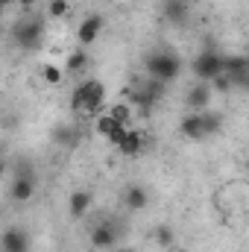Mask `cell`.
Masks as SVG:
<instances>
[{"instance_id":"obj_6","label":"cell","mask_w":249,"mask_h":252,"mask_svg":"<svg viewBox=\"0 0 249 252\" xmlns=\"http://www.w3.org/2000/svg\"><path fill=\"white\" fill-rule=\"evenodd\" d=\"M126 103H129L132 109H138V112L147 118V115L156 109V103H158V100H156V97H153V94L141 85V79H138L135 85H129V91H126Z\"/></svg>"},{"instance_id":"obj_31","label":"cell","mask_w":249,"mask_h":252,"mask_svg":"<svg viewBox=\"0 0 249 252\" xmlns=\"http://www.w3.org/2000/svg\"><path fill=\"white\" fill-rule=\"evenodd\" d=\"M3 35H6V30H3V24H0V38H3Z\"/></svg>"},{"instance_id":"obj_9","label":"cell","mask_w":249,"mask_h":252,"mask_svg":"<svg viewBox=\"0 0 249 252\" xmlns=\"http://www.w3.org/2000/svg\"><path fill=\"white\" fill-rule=\"evenodd\" d=\"M208 103H211V85L196 79V82L190 85V91H187L185 106L190 112H202V109H208Z\"/></svg>"},{"instance_id":"obj_27","label":"cell","mask_w":249,"mask_h":252,"mask_svg":"<svg viewBox=\"0 0 249 252\" xmlns=\"http://www.w3.org/2000/svg\"><path fill=\"white\" fill-rule=\"evenodd\" d=\"M126 129H129V126L118 124V126H115V129H112V132H109V135H106V141H109V147H115V150H118V144H121V141H124Z\"/></svg>"},{"instance_id":"obj_2","label":"cell","mask_w":249,"mask_h":252,"mask_svg":"<svg viewBox=\"0 0 249 252\" xmlns=\"http://www.w3.org/2000/svg\"><path fill=\"white\" fill-rule=\"evenodd\" d=\"M44 30H47V21H44L41 15H24V18L15 21V27H12V41H15V47L32 53V50L41 47Z\"/></svg>"},{"instance_id":"obj_8","label":"cell","mask_w":249,"mask_h":252,"mask_svg":"<svg viewBox=\"0 0 249 252\" xmlns=\"http://www.w3.org/2000/svg\"><path fill=\"white\" fill-rule=\"evenodd\" d=\"M103 27H106V18H103V15H88V18L79 24V30H76L79 44H82V47H85V44H94V41L100 38Z\"/></svg>"},{"instance_id":"obj_16","label":"cell","mask_w":249,"mask_h":252,"mask_svg":"<svg viewBox=\"0 0 249 252\" xmlns=\"http://www.w3.org/2000/svg\"><path fill=\"white\" fill-rule=\"evenodd\" d=\"M124 202L129 211H141V208H147V202H150V196H147V190L138 188V185H132V188H126L124 193Z\"/></svg>"},{"instance_id":"obj_1","label":"cell","mask_w":249,"mask_h":252,"mask_svg":"<svg viewBox=\"0 0 249 252\" xmlns=\"http://www.w3.org/2000/svg\"><path fill=\"white\" fill-rule=\"evenodd\" d=\"M103 103H106V88H103L100 79H82V82L73 88V94H70V109H73V112L94 115V118H97L100 112H106Z\"/></svg>"},{"instance_id":"obj_12","label":"cell","mask_w":249,"mask_h":252,"mask_svg":"<svg viewBox=\"0 0 249 252\" xmlns=\"http://www.w3.org/2000/svg\"><path fill=\"white\" fill-rule=\"evenodd\" d=\"M179 132H182L185 138H190V141H202V138H208V132H205V124H202V115H199V112H193V115L182 118Z\"/></svg>"},{"instance_id":"obj_33","label":"cell","mask_w":249,"mask_h":252,"mask_svg":"<svg viewBox=\"0 0 249 252\" xmlns=\"http://www.w3.org/2000/svg\"><path fill=\"white\" fill-rule=\"evenodd\" d=\"M176 252H190V250H176Z\"/></svg>"},{"instance_id":"obj_19","label":"cell","mask_w":249,"mask_h":252,"mask_svg":"<svg viewBox=\"0 0 249 252\" xmlns=\"http://www.w3.org/2000/svg\"><path fill=\"white\" fill-rule=\"evenodd\" d=\"M199 115H202V124H205V132H208V135H217V132L223 129V118H220L217 112H211V109H202Z\"/></svg>"},{"instance_id":"obj_23","label":"cell","mask_w":249,"mask_h":252,"mask_svg":"<svg viewBox=\"0 0 249 252\" xmlns=\"http://www.w3.org/2000/svg\"><path fill=\"white\" fill-rule=\"evenodd\" d=\"M41 76H44L47 85H62V67H56V64H44Z\"/></svg>"},{"instance_id":"obj_22","label":"cell","mask_w":249,"mask_h":252,"mask_svg":"<svg viewBox=\"0 0 249 252\" xmlns=\"http://www.w3.org/2000/svg\"><path fill=\"white\" fill-rule=\"evenodd\" d=\"M238 70H249L247 56H223V73H238Z\"/></svg>"},{"instance_id":"obj_5","label":"cell","mask_w":249,"mask_h":252,"mask_svg":"<svg viewBox=\"0 0 249 252\" xmlns=\"http://www.w3.org/2000/svg\"><path fill=\"white\" fill-rule=\"evenodd\" d=\"M91 247L100 250V252L118 247V226H115V220H103V223L94 226V232H91Z\"/></svg>"},{"instance_id":"obj_13","label":"cell","mask_w":249,"mask_h":252,"mask_svg":"<svg viewBox=\"0 0 249 252\" xmlns=\"http://www.w3.org/2000/svg\"><path fill=\"white\" fill-rule=\"evenodd\" d=\"M91 202H94V196L88 193V190H73L70 196H67V211H70V217H85L88 214V208H91Z\"/></svg>"},{"instance_id":"obj_11","label":"cell","mask_w":249,"mask_h":252,"mask_svg":"<svg viewBox=\"0 0 249 252\" xmlns=\"http://www.w3.org/2000/svg\"><path fill=\"white\" fill-rule=\"evenodd\" d=\"M118 153L121 156H126V158H135V156H141L144 153V135L138 132V129H126V135H124V141L118 144Z\"/></svg>"},{"instance_id":"obj_20","label":"cell","mask_w":249,"mask_h":252,"mask_svg":"<svg viewBox=\"0 0 249 252\" xmlns=\"http://www.w3.org/2000/svg\"><path fill=\"white\" fill-rule=\"evenodd\" d=\"M115 126H118V121H115L109 112H100V115L94 118V132H97V135H103V138H106Z\"/></svg>"},{"instance_id":"obj_7","label":"cell","mask_w":249,"mask_h":252,"mask_svg":"<svg viewBox=\"0 0 249 252\" xmlns=\"http://www.w3.org/2000/svg\"><path fill=\"white\" fill-rule=\"evenodd\" d=\"M0 252H30V235L18 226H9L0 235Z\"/></svg>"},{"instance_id":"obj_3","label":"cell","mask_w":249,"mask_h":252,"mask_svg":"<svg viewBox=\"0 0 249 252\" xmlns=\"http://www.w3.org/2000/svg\"><path fill=\"white\" fill-rule=\"evenodd\" d=\"M144 70L150 79H158V82H173L179 73H182V62L173 56V53H150L144 59Z\"/></svg>"},{"instance_id":"obj_18","label":"cell","mask_w":249,"mask_h":252,"mask_svg":"<svg viewBox=\"0 0 249 252\" xmlns=\"http://www.w3.org/2000/svg\"><path fill=\"white\" fill-rule=\"evenodd\" d=\"M106 112H109V115H112L118 124L132 126V106H129L126 100H124V103H115V106H112V109H106Z\"/></svg>"},{"instance_id":"obj_29","label":"cell","mask_w":249,"mask_h":252,"mask_svg":"<svg viewBox=\"0 0 249 252\" xmlns=\"http://www.w3.org/2000/svg\"><path fill=\"white\" fill-rule=\"evenodd\" d=\"M3 173H6V161H3V156H0V179H3Z\"/></svg>"},{"instance_id":"obj_28","label":"cell","mask_w":249,"mask_h":252,"mask_svg":"<svg viewBox=\"0 0 249 252\" xmlns=\"http://www.w3.org/2000/svg\"><path fill=\"white\" fill-rule=\"evenodd\" d=\"M15 3H18V6H21V9H32V6H35V3H38V0H15Z\"/></svg>"},{"instance_id":"obj_10","label":"cell","mask_w":249,"mask_h":252,"mask_svg":"<svg viewBox=\"0 0 249 252\" xmlns=\"http://www.w3.org/2000/svg\"><path fill=\"white\" fill-rule=\"evenodd\" d=\"M9 196L15 202H30L35 196V176H15L9 185Z\"/></svg>"},{"instance_id":"obj_14","label":"cell","mask_w":249,"mask_h":252,"mask_svg":"<svg viewBox=\"0 0 249 252\" xmlns=\"http://www.w3.org/2000/svg\"><path fill=\"white\" fill-rule=\"evenodd\" d=\"M164 15H167V21H170L173 27H185V24H187V15H190V9H187L185 0H167V6H164Z\"/></svg>"},{"instance_id":"obj_17","label":"cell","mask_w":249,"mask_h":252,"mask_svg":"<svg viewBox=\"0 0 249 252\" xmlns=\"http://www.w3.org/2000/svg\"><path fill=\"white\" fill-rule=\"evenodd\" d=\"M85 67H88V53H85V50L67 53V62H64V70H67V73H82Z\"/></svg>"},{"instance_id":"obj_34","label":"cell","mask_w":249,"mask_h":252,"mask_svg":"<svg viewBox=\"0 0 249 252\" xmlns=\"http://www.w3.org/2000/svg\"><path fill=\"white\" fill-rule=\"evenodd\" d=\"M3 12H6V9H3V6H0V15H3Z\"/></svg>"},{"instance_id":"obj_26","label":"cell","mask_w":249,"mask_h":252,"mask_svg":"<svg viewBox=\"0 0 249 252\" xmlns=\"http://www.w3.org/2000/svg\"><path fill=\"white\" fill-rule=\"evenodd\" d=\"M141 85H144L156 100H161V97H164V82H158V79H150V76H147V79H141Z\"/></svg>"},{"instance_id":"obj_32","label":"cell","mask_w":249,"mask_h":252,"mask_svg":"<svg viewBox=\"0 0 249 252\" xmlns=\"http://www.w3.org/2000/svg\"><path fill=\"white\" fill-rule=\"evenodd\" d=\"M118 252H135V250H129V247H126V250H118Z\"/></svg>"},{"instance_id":"obj_24","label":"cell","mask_w":249,"mask_h":252,"mask_svg":"<svg viewBox=\"0 0 249 252\" xmlns=\"http://www.w3.org/2000/svg\"><path fill=\"white\" fill-rule=\"evenodd\" d=\"M70 12V0H50L47 3V15L50 18H64Z\"/></svg>"},{"instance_id":"obj_30","label":"cell","mask_w":249,"mask_h":252,"mask_svg":"<svg viewBox=\"0 0 249 252\" xmlns=\"http://www.w3.org/2000/svg\"><path fill=\"white\" fill-rule=\"evenodd\" d=\"M12 3H15V0H0V6H3V9H6V6H12Z\"/></svg>"},{"instance_id":"obj_21","label":"cell","mask_w":249,"mask_h":252,"mask_svg":"<svg viewBox=\"0 0 249 252\" xmlns=\"http://www.w3.org/2000/svg\"><path fill=\"white\" fill-rule=\"evenodd\" d=\"M173 241H176V232H173L167 223H158V226H156V244L167 250V247H173Z\"/></svg>"},{"instance_id":"obj_4","label":"cell","mask_w":249,"mask_h":252,"mask_svg":"<svg viewBox=\"0 0 249 252\" xmlns=\"http://www.w3.org/2000/svg\"><path fill=\"white\" fill-rule=\"evenodd\" d=\"M190 70H193V76L199 82H211L217 73H223V56L214 53V50H202L199 56H193Z\"/></svg>"},{"instance_id":"obj_15","label":"cell","mask_w":249,"mask_h":252,"mask_svg":"<svg viewBox=\"0 0 249 252\" xmlns=\"http://www.w3.org/2000/svg\"><path fill=\"white\" fill-rule=\"evenodd\" d=\"M53 141L62 144V150H73V147L79 144V129H76V126H67V124L56 126V129H53Z\"/></svg>"},{"instance_id":"obj_25","label":"cell","mask_w":249,"mask_h":252,"mask_svg":"<svg viewBox=\"0 0 249 252\" xmlns=\"http://www.w3.org/2000/svg\"><path fill=\"white\" fill-rule=\"evenodd\" d=\"M208 85H211V91H220V94H229V91H232V82H229L226 73H217Z\"/></svg>"}]
</instances>
